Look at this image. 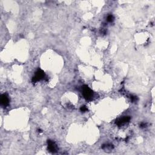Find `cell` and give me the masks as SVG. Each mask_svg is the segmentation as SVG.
<instances>
[{"label":"cell","instance_id":"1","mask_svg":"<svg viewBox=\"0 0 155 155\" xmlns=\"http://www.w3.org/2000/svg\"><path fill=\"white\" fill-rule=\"evenodd\" d=\"M82 92H83L82 93H83L84 96L87 99H90L92 97V96H93L92 91L87 86H84L82 88Z\"/></svg>","mask_w":155,"mask_h":155},{"label":"cell","instance_id":"2","mask_svg":"<svg viewBox=\"0 0 155 155\" xmlns=\"http://www.w3.org/2000/svg\"><path fill=\"white\" fill-rule=\"evenodd\" d=\"M43 78H44V73L42 70H39L36 72V74L34 77V78H33V82H37V81H40V80H41Z\"/></svg>","mask_w":155,"mask_h":155},{"label":"cell","instance_id":"3","mask_svg":"<svg viewBox=\"0 0 155 155\" xmlns=\"http://www.w3.org/2000/svg\"><path fill=\"white\" fill-rule=\"evenodd\" d=\"M48 150L50 151H52V152H55L56 150V145H55L54 142L51 141H49L48 142Z\"/></svg>","mask_w":155,"mask_h":155},{"label":"cell","instance_id":"4","mask_svg":"<svg viewBox=\"0 0 155 155\" xmlns=\"http://www.w3.org/2000/svg\"><path fill=\"white\" fill-rule=\"evenodd\" d=\"M129 120H130V118H129V117H124V118H121V119H119V120L117 121L116 124H118V125H122V124H125V123L128 122Z\"/></svg>","mask_w":155,"mask_h":155},{"label":"cell","instance_id":"5","mask_svg":"<svg viewBox=\"0 0 155 155\" xmlns=\"http://www.w3.org/2000/svg\"><path fill=\"white\" fill-rule=\"evenodd\" d=\"M1 104L3 106H6L9 103V99H8L7 96L4 94L1 96Z\"/></svg>","mask_w":155,"mask_h":155},{"label":"cell","instance_id":"6","mask_svg":"<svg viewBox=\"0 0 155 155\" xmlns=\"http://www.w3.org/2000/svg\"><path fill=\"white\" fill-rule=\"evenodd\" d=\"M113 17L112 15H109V16L107 17V21H109V22H111V21H113Z\"/></svg>","mask_w":155,"mask_h":155},{"label":"cell","instance_id":"7","mask_svg":"<svg viewBox=\"0 0 155 155\" xmlns=\"http://www.w3.org/2000/svg\"><path fill=\"white\" fill-rule=\"evenodd\" d=\"M81 111H82V112H85V111H86L87 110V108H86V107H82V108H81Z\"/></svg>","mask_w":155,"mask_h":155}]
</instances>
